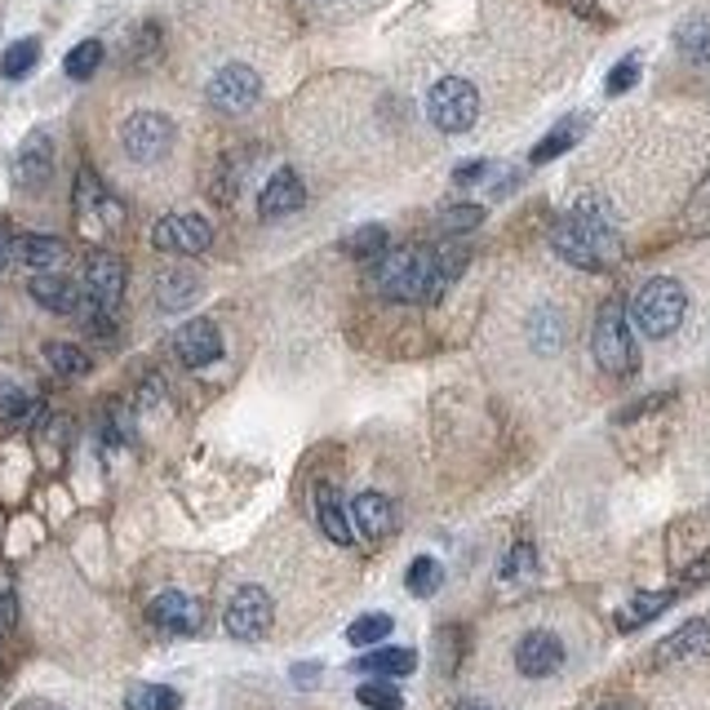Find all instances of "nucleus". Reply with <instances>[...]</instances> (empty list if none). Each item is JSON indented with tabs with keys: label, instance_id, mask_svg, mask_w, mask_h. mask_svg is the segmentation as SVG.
<instances>
[{
	"label": "nucleus",
	"instance_id": "1",
	"mask_svg": "<svg viewBox=\"0 0 710 710\" xmlns=\"http://www.w3.org/2000/svg\"><path fill=\"white\" fill-rule=\"evenodd\" d=\"M551 249L582 272H609L622 258V231L613 205L600 196L578 200V209L551 227Z\"/></svg>",
	"mask_w": 710,
	"mask_h": 710
},
{
	"label": "nucleus",
	"instance_id": "2",
	"mask_svg": "<svg viewBox=\"0 0 710 710\" xmlns=\"http://www.w3.org/2000/svg\"><path fill=\"white\" fill-rule=\"evenodd\" d=\"M373 289L395 303H435V249H395L373 263Z\"/></svg>",
	"mask_w": 710,
	"mask_h": 710
},
{
	"label": "nucleus",
	"instance_id": "3",
	"mask_svg": "<svg viewBox=\"0 0 710 710\" xmlns=\"http://www.w3.org/2000/svg\"><path fill=\"white\" fill-rule=\"evenodd\" d=\"M684 312H689V294L671 276H658V280L640 285V294L631 303V321H635V329L644 338H671L680 329Z\"/></svg>",
	"mask_w": 710,
	"mask_h": 710
},
{
	"label": "nucleus",
	"instance_id": "4",
	"mask_svg": "<svg viewBox=\"0 0 710 710\" xmlns=\"http://www.w3.org/2000/svg\"><path fill=\"white\" fill-rule=\"evenodd\" d=\"M591 352L595 359L609 368V373H635L640 355H635V334H631V321H627V307L613 298L600 307L595 316V334H591Z\"/></svg>",
	"mask_w": 710,
	"mask_h": 710
},
{
	"label": "nucleus",
	"instance_id": "5",
	"mask_svg": "<svg viewBox=\"0 0 710 710\" xmlns=\"http://www.w3.org/2000/svg\"><path fill=\"white\" fill-rule=\"evenodd\" d=\"M426 116L444 134H466L475 125V116H480V89L471 80H462V76H444L426 93Z\"/></svg>",
	"mask_w": 710,
	"mask_h": 710
},
{
	"label": "nucleus",
	"instance_id": "6",
	"mask_svg": "<svg viewBox=\"0 0 710 710\" xmlns=\"http://www.w3.org/2000/svg\"><path fill=\"white\" fill-rule=\"evenodd\" d=\"M178 142V129L165 111H134L125 125H120V151L134 160V165H156L174 151Z\"/></svg>",
	"mask_w": 710,
	"mask_h": 710
},
{
	"label": "nucleus",
	"instance_id": "7",
	"mask_svg": "<svg viewBox=\"0 0 710 710\" xmlns=\"http://www.w3.org/2000/svg\"><path fill=\"white\" fill-rule=\"evenodd\" d=\"M205 98H209V107L223 111V116H245V111L263 98V76H258L249 62H227V67H218V71L209 76Z\"/></svg>",
	"mask_w": 710,
	"mask_h": 710
},
{
	"label": "nucleus",
	"instance_id": "8",
	"mask_svg": "<svg viewBox=\"0 0 710 710\" xmlns=\"http://www.w3.org/2000/svg\"><path fill=\"white\" fill-rule=\"evenodd\" d=\"M272 622H276V604H272V595H267L263 586H240V591L227 600L223 627H227V635H231V640H240V644H258V640H267Z\"/></svg>",
	"mask_w": 710,
	"mask_h": 710
},
{
	"label": "nucleus",
	"instance_id": "9",
	"mask_svg": "<svg viewBox=\"0 0 710 710\" xmlns=\"http://www.w3.org/2000/svg\"><path fill=\"white\" fill-rule=\"evenodd\" d=\"M80 289H85V303L89 307H102V312H120V298H125V263L107 249H93L85 258V272H80Z\"/></svg>",
	"mask_w": 710,
	"mask_h": 710
},
{
	"label": "nucleus",
	"instance_id": "10",
	"mask_svg": "<svg viewBox=\"0 0 710 710\" xmlns=\"http://www.w3.org/2000/svg\"><path fill=\"white\" fill-rule=\"evenodd\" d=\"M151 245L160 254H178V258H191V254H205L214 245V227L200 218V214H169L151 227Z\"/></svg>",
	"mask_w": 710,
	"mask_h": 710
},
{
	"label": "nucleus",
	"instance_id": "11",
	"mask_svg": "<svg viewBox=\"0 0 710 710\" xmlns=\"http://www.w3.org/2000/svg\"><path fill=\"white\" fill-rule=\"evenodd\" d=\"M53 138H49V129H31L27 138H22V147H18V156H13V183L22 187V191H40V187H49V178H53Z\"/></svg>",
	"mask_w": 710,
	"mask_h": 710
},
{
	"label": "nucleus",
	"instance_id": "12",
	"mask_svg": "<svg viewBox=\"0 0 710 710\" xmlns=\"http://www.w3.org/2000/svg\"><path fill=\"white\" fill-rule=\"evenodd\" d=\"M147 622L165 635H196L205 627V609L187 595V591H160L147 604Z\"/></svg>",
	"mask_w": 710,
	"mask_h": 710
},
{
	"label": "nucleus",
	"instance_id": "13",
	"mask_svg": "<svg viewBox=\"0 0 710 710\" xmlns=\"http://www.w3.org/2000/svg\"><path fill=\"white\" fill-rule=\"evenodd\" d=\"M560 667H564V644H560V635H551V631H529V635H520V644H515V671H520V676L546 680V676H555Z\"/></svg>",
	"mask_w": 710,
	"mask_h": 710
},
{
	"label": "nucleus",
	"instance_id": "14",
	"mask_svg": "<svg viewBox=\"0 0 710 710\" xmlns=\"http://www.w3.org/2000/svg\"><path fill=\"white\" fill-rule=\"evenodd\" d=\"M307 205V187H303V178H298V169H276L267 183H263V191H258V214L272 223V218H289V214H298Z\"/></svg>",
	"mask_w": 710,
	"mask_h": 710
},
{
	"label": "nucleus",
	"instance_id": "15",
	"mask_svg": "<svg viewBox=\"0 0 710 710\" xmlns=\"http://www.w3.org/2000/svg\"><path fill=\"white\" fill-rule=\"evenodd\" d=\"M174 355L187 364V368H205L223 355V334L214 321H187L178 334H174Z\"/></svg>",
	"mask_w": 710,
	"mask_h": 710
},
{
	"label": "nucleus",
	"instance_id": "16",
	"mask_svg": "<svg viewBox=\"0 0 710 710\" xmlns=\"http://www.w3.org/2000/svg\"><path fill=\"white\" fill-rule=\"evenodd\" d=\"M27 294L36 298V307H45V312H53V316H80V307H85V289H80V280L58 276V272L36 276V280L27 285Z\"/></svg>",
	"mask_w": 710,
	"mask_h": 710
},
{
	"label": "nucleus",
	"instance_id": "17",
	"mask_svg": "<svg viewBox=\"0 0 710 710\" xmlns=\"http://www.w3.org/2000/svg\"><path fill=\"white\" fill-rule=\"evenodd\" d=\"M316 520H321V533H325L329 542H338V546H352L355 542L352 515H347V506H343V493H338V489H329V484H321V489H316Z\"/></svg>",
	"mask_w": 710,
	"mask_h": 710
},
{
	"label": "nucleus",
	"instance_id": "18",
	"mask_svg": "<svg viewBox=\"0 0 710 710\" xmlns=\"http://www.w3.org/2000/svg\"><path fill=\"white\" fill-rule=\"evenodd\" d=\"M710 653V622L707 618H693L684 622L676 635H667L658 644V662H684V658H707Z\"/></svg>",
	"mask_w": 710,
	"mask_h": 710
},
{
	"label": "nucleus",
	"instance_id": "19",
	"mask_svg": "<svg viewBox=\"0 0 710 710\" xmlns=\"http://www.w3.org/2000/svg\"><path fill=\"white\" fill-rule=\"evenodd\" d=\"M352 515H355V529L364 533V538H391L395 533V506H391V497H382V493H359L352 502Z\"/></svg>",
	"mask_w": 710,
	"mask_h": 710
},
{
	"label": "nucleus",
	"instance_id": "20",
	"mask_svg": "<svg viewBox=\"0 0 710 710\" xmlns=\"http://www.w3.org/2000/svg\"><path fill=\"white\" fill-rule=\"evenodd\" d=\"M196 298H200V276H196V272L169 267V272L156 276V303H160V312H183V307H191Z\"/></svg>",
	"mask_w": 710,
	"mask_h": 710
},
{
	"label": "nucleus",
	"instance_id": "21",
	"mask_svg": "<svg viewBox=\"0 0 710 710\" xmlns=\"http://www.w3.org/2000/svg\"><path fill=\"white\" fill-rule=\"evenodd\" d=\"M413 667H417V653L413 649H391V644H377L373 653L355 658V671L377 676V680H404V676H413Z\"/></svg>",
	"mask_w": 710,
	"mask_h": 710
},
{
	"label": "nucleus",
	"instance_id": "22",
	"mask_svg": "<svg viewBox=\"0 0 710 710\" xmlns=\"http://www.w3.org/2000/svg\"><path fill=\"white\" fill-rule=\"evenodd\" d=\"M76 214L80 218H120V209H116V200L107 196V187L98 183V174L93 169H80L76 174Z\"/></svg>",
	"mask_w": 710,
	"mask_h": 710
},
{
	"label": "nucleus",
	"instance_id": "23",
	"mask_svg": "<svg viewBox=\"0 0 710 710\" xmlns=\"http://www.w3.org/2000/svg\"><path fill=\"white\" fill-rule=\"evenodd\" d=\"M67 258V245L58 236H18L13 240V263L31 267V272H49Z\"/></svg>",
	"mask_w": 710,
	"mask_h": 710
},
{
	"label": "nucleus",
	"instance_id": "24",
	"mask_svg": "<svg viewBox=\"0 0 710 710\" xmlns=\"http://www.w3.org/2000/svg\"><path fill=\"white\" fill-rule=\"evenodd\" d=\"M676 45H680L684 58L710 62V13H689V18L676 27Z\"/></svg>",
	"mask_w": 710,
	"mask_h": 710
},
{
	"label": "nucleus",
	"instance_id": "25",
	"mask_svg": "<svg viewBox=\"0 0 710 710\" xmlns=\"http://www.w3.org/2000/svg\"><path fill=\"white\" fill-rule=\"evenodd\" d=\"M582 129H586V120H582V116H569V120H560V125H555V129H551V134H546V138L533 147V165H551L555 156H564V151H569L578 138H582Z\"/></svg>",
	"mask_w": 710,
	"mask_h": 710
},
{
	"label": "nucleus",
	"instance_id": "26",
	"mask_svg": "<svg viewBox=\"0 0 710 710\" xmlns=\"http://www.w3.org/2000/svg\"><path fill=\"white\" fill-rule=\"evenodd\" d=\"M671 604H676V591H649V595H635V600L618 613V627H622V631H635V627L653 622L658 613H667Z\"/></svg>",
	"mask_w": 710,
	"mask_h": 710
},
{
	"label": "nucleus",
	"instance_id": "27",
	"mask_svg": "<svg viewBox=\"0 0 710 710\" xmlns=\"http://www.w3.org/2000/svg\"><path fill=\"white\" fill-rule=\"evenodd\" d=\"M386 245H391L386 227H382V223H368V227H355L352 236L343 240V254H347V258H359V263H377V258L386 254Z\"/></svg>",
	"mask_w": 710,
	"mask_h": 710
},
{
	"label": "nucleus",
	"instance_id": "28",
	"mask_svg": "<svg viewBox=\"0 0 710 710\" xmlns=\"http://www.w3.org/2000/svg\"><path fill=\"white\" fill-rule=\"evenodd\" d=\"M45 364H49L58 377H67V382H76V377H85V373L93 368V359L80 352L76 343H45Z\"/></svg>",
	"mask_w": 710,
	"mask_h": 710
},
{
	"label": "nucleus",
	"instance_id": "29",
	"mask_svg": "<svg viewBox=\"0 0 710 710\" xmlns=\"http://www.w3.org/2000/svg\"><path fill=\"white\" fill-rule=\"evenodd\" d=\"M466 263H471V254L462 245H440L435 249V303L457 285V276L466 272Z\"/></svg>",
	"mask_w": 710,
	"mask_h": 710
},
{
	"label": "nucleus",
	"instance_id": "30",
	"mask_svg": "<svg viewBox=\"0 0 710 710\" xmlns=\"http://www.w3.org/2000/svg\"><path fill=\"white\" fill-rule=\"evenodd\" d=\"M36 413H40V400H36L31 391H22V386H13V382H0V417H4V422L27 426V422H36Z\"/></svg>",
	"mask_w": 710,
	"mask_h": 710
},
{
	"label": "nucleus",
	"instance_id": "31",
	"mask_svg": "<svg viewBox=\"0 0 710 710\" xmlns=\"http://www.w3.org/2000/svg\"><path fill=\"white\" fill-rule=\"evenodd\" d=\"M36 58H40V40H36V36H22V40H13V45L0 53V76H4V80H22V76L36 67Z\"/></svg>",
	"mask_w": 710,
	"mask_h": 710
},
{
	"label": "nucleus",
	"instance_id": "32",
	"mask_svg": "<svg viewBox=\"0 0 710 710\" xmlns=\"http://www.w3.org/2000/svg\"><path fill=\"white\" fill-rule=\"evenodd\" d=\"M178 707H183V698L169 684H134L125 693V710H178Z\"/></svg>",
	"mask_w": 710,
	"mask_h": 710
},
{
	"label": "nucleus",
	"instance_id": "33",
	"mask_svg": "<svg viewBox=\"0 0 710 710\" xmlns=\"http://www.w3.org/2000/svg\"><path fill=\"white\" fill-rule=\"evenodd\" d=\"M440 582H444V569H440V560H431V555H417V560L408 564V578H404L408 595L426 600V595H435V591H440Z\"/></svg>",
	"mask_w": 710,
	"mask_h": 710
},
{
	"label": "nucleus",
	"instance_id": "34",
	"mask_svg": "<svg viewBox=\"0 0 710 710\" xmlns=\"http://www.w3.org/2000/svg\"><path fill=\"white\" fill-rule=\"evenodd\" d=\"M391 618L386 613H364V618H355L352 627H347V644H355V649H377L386 635H391Z\"/></svg>",
	"mask_w": 710,
	"mask_h": 710
},
{
	"label": "nucleus",
	"instance_id": "35",
	"mask_svg": "<svg viewBox=\"0 0 710 710\" xmlns=\"http://www.w3.org/2000/svg\"><path fill=\"white\" fill-rule=\"evenodd\" d=\"M98 67H102V40H80V45L62 58V71H67L71 80H89Z\"/></svg>",
	"mask_w": 710,
	"mask_h": 710
},
{
	"label": "nucleus",
	"instance_id": "36",
	"mask_svg": "<svg viewBox=\"0 0 710 710\" xmlns=\"http://www.w3.org/2000/svg\"><path fill=\"white\" fill-rule=\"evenodd\" d=\"M560 343H564V316L551 312V307H542V312L533 316V347L542 355H551V352H560Z\"/></svg>",
	"mask_w": 710,
	"mask_h": 710
},
{
	"label": "nucleus",
	"instance_id": "37",
	"mask_svg": "<svg viewBox=\"0 0 710 710\" xmlns=\"http://www.w3.org/2000/svg\"><path fill=\"white\" fill-rule=\"evenodd\" d=\"M355 702H359L364 710H400L404 707L400 689H395V684H386V680H368V684H359V689H355Z\"/></svg>",
	"mask_w": 710,
	"mask_h": 710
},
{
	"label": "nucleus",
	"instance_id": "38",
	"mask_svg": "<svg viewBox=\"0 0 710 710\" xmlns=\"http://www.w3.org/2000/svg\"><path fill=\"white\" fill-rule=\"evenodd\" d=\"M484 223V209L480 205H448L444 214H440V227L448 231V236H462V231H475Z\"/></svg>",
	"mask_w": 710,
	"mask_h": 710
},
{
	"label": "nucleus",
	"instance_id": "39",
	"mask_svg": "<svg viewBox=\"0 0 710 710\" xmlns=\"http://www.w3.org/2000/svg\"><path fill=\"white\" fill-rule=\"evenodd\" d=\"M635 80H640V58L631 53V58H622L613 71H609V80H604V89H609V98H618V93H627V89H635Z\"/></svg>",
	"mask_w": 710,
	"mask_h": 710
},
{
	"label": "nucleus",
	"instance_id": "40",
	"mask_svg": "<svg viewBox=\"0 0 710 710\" xmlns=\"http://www.w3.org/2000/svg\"><path fill=\"white\" fill-rule=\"evenodd\" d=\"M533 564H538V560H533V546H529V542H515L511 555L502 560V578H506V582H520V578L533 573Z\"/></svg>",
	"mask_w": 710,
	"mask_h": 710
},
{
	"label": "nucleus",
	"instance_id": "41",
	"mask_svg": "<svg viewBox=\"0 0 710 710\" xmlns=\"http://www.w3.org/2000/svg\"><path fill=\"white\" fill-rule=\"evenodd\" d=\"M489 169H493L489 160H471V165H462V169L453 174V183H457V187H466V183H484V178H489Z\"/></svg>",
	"mask_w": 710,
	"mask_h": 710
},
{
	"label": "nucleus",
	"instance_id": "42",
	"mask_svg": "<svg viewBox=\"0 0 710 710\" xmlns=\"http://www.w3.org/2000/svg\"><path fill=\"white\" fill-rule=\"evenodd\" d=\"M9 263H13V236L0 227V276L9 272Z\"/></svg>",
	"mask_w": 710,
	"mask_h": 710
},
{
	"label": "nucleus",
	"instance_id": "43",
	"mask_svg": "<svg viewBox=\"0 0 710 710\" xmlns=\"http://www.w3.org/2000/svg\"><path fill=\"white\" fill-rule=\"evenodd\" d=\"M13 618H18V613H13V595H0V631H9Z\"/></svg>",
	"mask_w": 710,
	"mask_h": 710
},
{
	"label": "nucleus",
	"instance_id": "44",
	"mask_svg": "<svg viewBox=\"0 0 710 710\" xmlns=\"http://www.w3.org/2000/svg\"><path fill=\"white\" fill-rule=\"evenodd\" d=\"M316 676H321V662H312V667H294V680H298V684H312Z\"/></svg>",
	"mask_w": 710,
	"mask_h": 710
},
{
	"label": "nucleus",
	"instance_id": "45",
	"mask_svg": "<svg viewBox=\"0 0 710 710\" xmlns=\"http://www.w3.org/2000/svg\"><path fill=\"white\" fill-rule=\"evenodd\" d=\"M457 710H493V707H484V702H457Z\"/></svg>",
	"mask_w": 710,
	"mask_h": 710
},
{
	"label": "nucleus",
	"instance_id": "46",
	"mask_svg": "<svg viewBox=\"0 0 710 710\" xmlns=\"http://www.w3.org/2000/svg\"><path fill=\"white\" fill-rule=\"evenodd\" d=\"M600 710H627V707H600Z\"/></svg>",
	"mask_w": 710,
	"mask_h": 710
}]
</instances>
